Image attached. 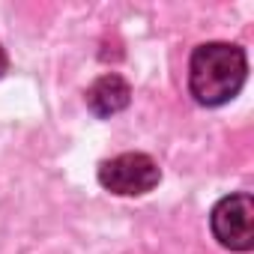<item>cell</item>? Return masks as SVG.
<instances>
[{
  "label": "cell",
  "mask_w": 254,
  "mask_h": 254,
  "mask_svg": "<svg viewBox=\"0 0 254 254\" xmlns=\"http://www.w3.org/2000/svg\"><path fill=\"white\" fill-rule=\"evenodd\" d=\"M245 51L227 42L197 45L189 63V87L200 105H224L245 84Z\"/></svg>",
  "instance_id": "obj_1"
},
{
  "label": "cell",
  "mask_w": 254,
  "mask_h": 254,
  "mask_svg": "<svg viewBox=\"0 0 254 254\" xmlns=\"http://www.w3.org/2000/svg\"><path fill=\"white\" fill-rule=\"evenodd\" d=\"M159 180H162V171L147 153H123V156H114L99 165V183L108 191L126 194V197H138V194L153 191L159 186Z\"/></svg>",
  "instance_id": "obj_2"
},
{
  "label": "cell",
  "mask_w": 254,
  "mask_h": 254,
  "mask_svg": "<svg viewBox=\"0 0 254 254\" xmlns=\"http://www.w3.org/2000/svg\"><path fill=\"white\" fill-rule=\"evenodd\" d=\"M212 233L230 251H251V245H254V200L248 194L221 197L212 209Z\"/></svg>",
  "instance_id": "obj_3"
},
{
  "label": "cell",
  "mask_w": 254,
  "mask_h": 254,
  "mask_svg": "<svg viewBox=\"0 0 254 254\" xmlns=\"http://www.w3.org/2000/svg\"><path fill=\"white\" fill-rule=\"evenodd\" d=\"M129 99H132V87H129V81H126L123 75H117V72H108V75L96 78L90 84V90H87V105H90V111L96 117H114V114H120L126 105H129Z\"/></svg>",
  "instance_id": "obj_4"
},
{
  "label": "cell",
  "mask_w": 254,
  "mask_h": 254,
  "mask_svg": "<svg viewBox=\"0 0 254 254\" xmlns=\"http://www.w3.org/2000/svg\"><path fill=\"white\" fill-rule=\"evenodd\" d=\"M3 72H6V51L0 48V75H3Z\"/></svg>",
  "instance_id": "obj_5"
}]
</instances>
